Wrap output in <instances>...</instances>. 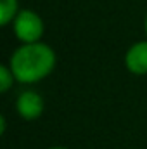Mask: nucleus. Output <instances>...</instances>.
Segmentation results:
<instances>
[{
  "mask_svg": "<svg viewBox=\"0 0 147 149\" xmlns=\"http://www.w3.org/2000/svg\"><path fill=\"white\" fill-rule=\"evenodd\" d=\"M49 149H66V148H61V146H55V148H49Z\"/></svg>",
  "mask_w": 147,
  "mask_h": 149,
  "instance_id": "7",
  "label": "nucleus"
},
{
  "mask_svg": "<svg viewBox=\"0 0 147 149\" xmlns=\"http://www.w3.org/2000/svg\"><path fill=\"white\" fill-rule=\"evenodd\" d=\"M125 64L128 71L133 74L147 73V42H137L128 49L125 56Z\"/></svg>",
  "mask_w": 147,
  "mask_h": 149,
  "instance_id": "4",
  "label": "nucleus"
},
{
  "mask_svg": "<svg viewBox=\"0 0 147 149\" xmlns=\"http://www.w3.org/2000/svg\"><path fill=\"white\" fill-rule=\"evenodd\" d=\"M14 33L24 43H35L43 35V21L33 10H21L14 19Z\"/></svg>",
  "mask_w": 147,
  "mask_h": 149,
  "instance_id": "2",
  "label": "nucleus"
},
{
  "mask_svg": "<svg viewBox=\"0 0 147 149\" xmlns=\"http://www.w3.org/2000/svg\"><path fill=\"white\" fill-rule=\"evenodd\" d=\"M14 78H16V76H14V73H12L10 68L0 66V90H2V92H7V90L10 88Z\"/></svg>",
  "mask_w": 147,
  "mask_h": 149,
  "instance_id": "6",
  "label": "nucleus"
},
{
  "mask_svg": "<svg viewBox=\"0 0 147 149\" xmlns=\"http://www.w3.org/2000/svg\"><path fill=\"white\" fill-rule=\"evenodd\" d=\"M55 66V54L45 43H24L10 57V70L21 83H35Z\"/></svg>",
  "mask_w": 147,
  "mask_h": 149,
  "instance_id": "1",
  "label": "nucleus"
},
{
  "mask_svg": "<svg viewBox=\"0 0 147 149\" xmlns=\"http://www.w3.org/2000/svg\"><path fill=\"white\" fill-rule=\"evenodd\" d=\"M146 33H147V17H146Z\"/></svg>",
  "mask_w": 147,
  "mask_h": 149,
  "instance_id": "8",
  "label": "nucleus"
},
{
  "mask_svg": "<svg viewBox=\"0 0 147 149\" xmlns=\"http://www.w3.org/2000/svg\"><path fill=\"white\" fill-rule=\"evenodd\" d=\"M17 0H0V24H7L17 16Z\"/></svg>",
  "mask_w": 147,
  "mask_h": 149,
  "instance_id": "5",
  "label": "nucleus"
},
{
  "mask_svg": "<svg viewBox=\"0 0 147 149\" xmlns=\"http://www.w3.org/2000/svg\"><path fill=\"white\" fill-rule=\"evenodd\" d=\"M16 109L23 120H28V121L37 120L43 113V99L33 90L23 92L16 101Z\"/></svg>",
  "mask_w": 147,
  "mask_h": 149,
  "instance_id": "3",
  "label": "nucleus"
}]
</instances>
